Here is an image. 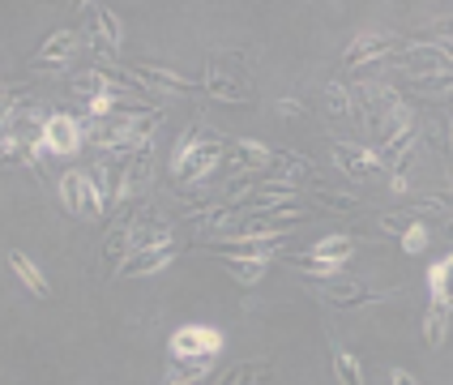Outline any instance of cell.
Here are the masks:
<instances>
[{"mask_svg":"<svg viewBox=\"0 0 453 385\" xmlns=\"http://www.w3.org/2000/svg\"><path fill=\"white\" fill-rule=\"evenodd\" d=\"M219 154H223V137H219V133L188 128V133H184V142H180V150H176V180H184V184L205 180L210 172H214Z\"/></svg>","mask_w":453,"mask_h":385,"instance_id":"obj_1","label":"cell"},{"mask_svg":"<svg viewBox=\"0 0 453 385\" xmlns=\"http://www.w3.org/2000/svg\"><path fill=\"white\" fill-rule=\"evenodd\" d=\"M403 69L415 77V81H419V90H428V95H445V90H453L449 51L432 48V43H419V48L403 51Z\"/></svg>","mask_w":453,"mask_h":385,"instance_id":"obj_2","label":"cell"},{"mask_svg":"<svg viewBox=\"0 0 453 385\" xmlns=\"http://www.w3.org/2000/svg\"><path fill=\"white\" fill-rule=\"evenodd\" d=\"M205 90H210L214 99H226V103H249L252 99V81H249V73H244V56H235V51L210 56Z\"/></svg>","mask_w":453,"mask_h":385,"instance_id":"obj_3","label":"cell"},{"mask_svg":"<svg viewBox=\"0 0 453 385\" xmlns=\"http://www.w3.org/2000/svg\"><path fill=\"white\" fill-rule=\"evenodd\" d=\"M60 202L69 205V214H77V219H99L103 210V193L99 184H95V176H86V172H69V176H60Z\"/></svg>","mask_w":453,"mask_h":385,"instance_id":"obj_4","label":"cell"},{"mask_svg":"<svg viewBox=\"0 0 453 385\" xmlns=\"http://www.w3.org/2000/svg\"><path fill=\"white\" fill-rule=\"evenodd\" d=\"M223 347V334L210 326H180L172 334V359H214Z\"/></svg>","mask_w":453,"mask_h":385,"instance_id":"obj_5","label":"cell"},{"mask_svg":"<svg viewBox=\"0 0 453 385\" xmlns=\"http://www.w3.org/2000/svg\"><path fill=\"white\" fill-rule=\"evenodd\" d=\"M334 163L351 180H380L385 176V158L372 146H351V142H334Z\"/></svg>","mask_w":453,"mask_h":385,"instance_id":"obj_6","label":"cell"},{"mask_svg":"<svg viewBox=\"0 0 453 385\" xmlns=\"http://www.w3.org/2000/svg\"><path fill=\"white\" fill-rule=\"evenodd\" d=\"M86 35H90V48H99V51L120 48V22L103 4H86Z\"/></svg>","mask_w":453,"mask_h":385,"instance_id":"obj_7","label":"cell"},{"mask_svg":"<svg viewBox=\"0 0 453 385\" xmlns=\"http://www.w3.org/2000/svg\"><path fill=\"white\" fill-rule=\"evenodd\" d=\"M43 146L51 154H73L81 150V128H77L73 116H65V112H56L43 120Z\"/></svg>","mask_w":453,"mask_h":385,"instance_id":"obj_8","label":"cell"},{"mask_svg":"<svg viewBox=\"0 0 453 385\" xmlns=\"http://www.w3.org/2000/svg\"><path fill=\"white\" fill-rule=\"evenodd\" d=\"M389 48H394V35H380V30H364V35L355 39L351 48H347L342 65H347V69H359V65H368V60L385 56Z\"/></svg>","mask_w":453,"mask_h":385,"instance_id":"obj_9","label":"cell"},{"mask_svg":"<svg viewBox=\"0 0 453 385\" xmlns=\"http://www.w3.org/2000/svg\"><path fill=\"white\" fill-rule=\"evenodd\" d=\"M73 51H77V35H73V30H56L48 43L30 56V65H35V69H60V65H65Z\"/></svg>","mask_w":453,"mask_h":385,"instance_id":"obj_10","label":"cell"},{"mask_svg":"<svg viewBox=\"0 0 453 385\" xmlns=\"http://www.w3.org/2000/svg\"><path fill=\"white\" fill-rule=\"evenodd\" d=\"M146 184H150V146H146V150H137L133 158H128V167H125V184L116 189V197H120V202H128V197L146 193Z\"/></svg>","mask_w":453,"mask_h":385,"instance_id":"obj_11","label":"cell"},{"mask_svg":"<svg viewBox=\"0 0 453 385\" xmlns=\"http://www.w3.org/2000/svg\"><path fill=\"white\" fill-rule=\"evenodd\" d=\"M133 73L142 77L146 86H163V90H180V95H193V90H205L197 81H188V77L172 73V69H158V65H133Z\"/></svg>","mask_w":453,"mask_h":385,"instance_id":"obj_12","label":"cell"},{"mask_svg":"<svg viewBox=\"0 0 453 385\" xmlns=\"http://www.w3.org/2000/svg\"><path fill=\"white\" fill-rule=\"evenodd\" d=\"M172 261V249H142V253H133L128 261H120V279H137V274H154V270H163Z\"/></svg>","mask_w":453,"mask_h":385,"instance_id":"obj_13","label":"cell"},{"mask_svg":"<svg viewBox=\"0 0 453 385\" xmlns=\"http://www.w3.org/2000/svg\"><path fill=\"white\" fill-rule=\"evenodd\" d=\"M326 296L334 304H364V300H377V291L359 279H326Z\"/></svg>","mask_w":453,"mask_h":385,"instance_id":"obj_14","label":"cell"},{"mask_svg":"<svg viewBox=\"0 0 453 385\" xmlns=\"http://www.w3.org/2000/svg\"><path fill=\"white\" fill-rule=\"evenodd\" d=\"M9 270H13V274H18V279L26 282V291H35V296H43V300L51 296L48 279H43V270H39V266H35V261H30L26 253H18V249H9Z\"/></svg>","mask_w":453,"mask_h":385,"instance_id":"obj_15","label":"cell"},{"mask_svg":"<svg viewBox=\"0 0 453 385\" xmlns=\"http://www.w3.org/2000/svg\"><path fill=\"white\" fill-rule=\"evenodd\" d=\"M445 334H449V304L432 296L428 312H424V343H428V347H441Z\"/></svg>","mask_w":453,"mask_h":385,"instance_id":"obj_16","label":"cell"},{"mask_svg":"<svg viewBox=\"0 0 453 385\" xmlns=\"http://www.w3.org/2000/svg\"><path fill=\"white\" fill-rule=\"evenodd\" d=\"M219 261H223L226 274H231L235 282H244V287L261 282V274H265V257H223L219 253Z\"/></svg>","mask_w":453,"mask_h":385,"instance_id":"obj_17","label":"cell"},{"mask_svg":"<svg viewBox=\"0 0 453 385\" xmlns=\"http://www.w3.org/2000/svg\"><path fill=\"white\" fill-rule=\"evenodd\" d=\"M278 154H270L261 142H240L235 146V167H252V172H261V167H274Z\"/></svg>","mask_w":453,"mask_h":385,"instance_id":"obj_18","label":"cell"},{"mask_svg":"<svg viewBox=\"0 0 453 385\" xmlns=\"http://www.w3.org/2000/svg\"><path fill=\"white\" fill-rule=\"evenodd\" d=\"M428 282H432V296H436V300H445V304L453 308V257H445V261H436V266H432Z\"/></svg>","mask_w":453,"mask_h":385,"instance_id":"obj_19","label":"cell"},{"mask_svg":"<svg viewBox=\"0 0 453 385\" xmlns=\"http://www.w3.org/2000/svg\"><path fill=\"white\" fill-rule=\"evenodd\" d=\"M351 253H355L351 235H326V240L312 249V257H321V261H329V266H342Z\"/></svg>","mask_w":453,"mask_h":385,"instance_id":"obj_20","label":"cell"},{"mask_svg":"<svg viewBox=\"0 0 453 385\" xmlns=\"http://www.w3.org/2000/svg\"><path fill=\"white\" fill-rule=\"evenodd\" d=\"M116 86H111V77H103V73H81L73 81V95H81L86 103H99L103 95H111Z\"/></svg>","mask_w":453,"mask_h":385,"instance_id":"obj_21","label":"cell"},{"mask_svg":"<svg viewBox=\"0 0 453 385\" xmlns=\"http://www.w3.org/2000/svg\"><path fill=\"white\" fill-rule=\"evenodd\" d=\"M334 373L342 385H364V373H359V359L351 351H334Z\"/></svg>","mask_w":453,"mask_h":385,"instance_id":"obj_22","label":"cell"},{"mask_svg":"<svg viewBox=\"0 0 453 385\" xmlns=\"http://www.w3.org/2000/svg\"><path fill=\"white\" fill-rule=\"evenodd\" d=\"M326 107H329V116H334V120H342V116H351V95H347L338 81H329L326 86Z\"/></svg>","mask_w":453,"mask_h":385,"instance_id":"obj_23","label":"cell"},{"mask_svg":"<svg viewBox=\"0 0 453 385\" xmlns=\"http://www.w3.org/2000/svg\"><path fill=\"white\" fill-rule=\"evenodd\" d=\"M403 249L406 253H424V249H428V231H424V223H411V227L403 231Z\"/></svg>","mask_w":453,"mask_h":385,"instance_id":"obj_24","label":"cell"},{"mask_svg":"<svg viewBox=\"0 0 453 385\" xmlns=\"http://www.w3.org/2000/svg\"><path fill=\"white\" fill-rule=\"evenodd\" d=\"M257 368H261V364H235L231 373H223V377H219V385H249L252 377H257Z\"/></svg>","mask_w":453,"mask_h":385,"instance_id":"obj_25","label":"cell"},{"mask_svg":"<svg viewBox=\"0 0 453 385\" xmlns=\"http://www.w3.org/2000/svg\"><path fill=\"white\" fill-rule=\"evenodd\" d=\"M317 202L321 205H334V210H351V197H347V193H317Z\"/></svg>","mask_w":453,"mask_h":385,"instance_id":"obj_26","label":"cell"},{"mask_svg":"<svg viewBox=\"0 0 453 385\" xmlns=\"http://www.w3.org/2000/svg\"><path fill=\"white\" fill-rule=\"evenodd\" d=\"M436 35H441V39H449V43H441V48L453 51V18L449 22H436Z\"/></svg>","mask_w":453,"mask_h":385,"instance_id":"obj_27","label":"cell"},{"mask_svg":"<svg viewBox=\"0 0 453 385\" xmlns=\"http://www.w3.org/2000/svg\"><path fill=\"white\" fill-rule=\"evenodd\" d=\"M389 381H394V385H419V381H415V377H411V373H403V368H398V373H394Z\"/></svg>","mask_w":453,"mask_h":385,"instance_id":"obj_28","label":"cell"},{"mask_svg":"<svg viewBox=\"0 0 453 385\" xmlns=\"http://www.w3.org/2000/svg\"><path fill=\"white\" fill-rule=\"evenodd\" d=\"M445 231H449V240H453V219H445Z\"/></svg>","mask_w":453,"mask_h":385,"instance_id":"obj_29","label":"cell"},{"mask_svg":"<svg viewBox=\"0 0 453 385\" xmlns=\"http://www.w3.org/2000/svg\"><path fill=\"white\" fill-rule=\"evenodd\" d=\"M449 137H453V128H449Z\"/></svg>","mask_w":453,"mask_h":385,"instance_id":"obj_30","label":"cell"}]
</instances>
